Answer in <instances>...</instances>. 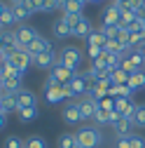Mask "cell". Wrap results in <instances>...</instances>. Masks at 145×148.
<instances>
[{
  "mask_svg": "<svg viewBox=\"0 0 145 148\" xmlns=\"http://www.w3.org/2000/svg\"><path fill=\"white\" fill-rule=\"evenodd\" d=\"M5 10H7V3H3V0H0V14H3Z\"/></svg>",
  "mask_w": 145,
  "mask_h": 148,
  "instance_id": "obj_37",
  "label": "cell"
},
{
  "mask_svg": "<svg viewBox=\"0 0 145 148\" xmlns=\"http://www.w3.org/2000/svg\"><path fill=\"white\" fill-rule=\"evenodd\" d=\"M26 148H47V141L40 134H33V136L26 139Z\"/></svg>",
  "mask_w": 145,
  "mask_h": 148,
  "instance_id": "obj_25",
  "label": "cell"
},
{
  "mask_svg": "<svg viewBox=\"0 0 145 148\" xmlns=\"http://www.w3.org/2000/svg\"><path fill=\"white\" fill-rule=\"evenodd\" d=\"M61 16H63V21H66L70 28H75V26L82 21V16H84V14H70V12H63Z\"/></svg>",
  "mask_w": 145,
  "mask_h": 148,
  "instance_id": "obj_27",
  "label": "cell"
},
{
  "mask_svg": "<svg viewBox=\"0 0 145 148\" xmlns=\"http://www.w3.org/2000/svg\"><path fill=\"white\" fill-rule=\"evenodd\" d=\"M3 148H26V139L12 134V136H7V139L3 141Z\"/></svg>",
  "mask_w": 145,
  "mask_h": 148,
  "instance_id": "obj_23",
  "label": "cell"
},
{
  "mask_svg": "<svg viewBox=\"0 0 145 148\" xmlns=\"http://www.w3.org/2000/svg\"><path fill=\"white\" fill-rule=\"evenodd\" d=\"M14 33H16V42H19V49H26L35 38H38V28L35 26H28V24H19L14 28Z\"/></svg>",
  "mask_w": 145,
  "mask_h": 148,
  "instance_id": "obj_4",
  "label": "cell"
},
{
  "mask_svg": "<svg viewBox=\"0 0 145 148\" xmlns=\"http://www.w3.org/2000/svg\"><path fill=\"white\" fill-rule=\"evenodd\" d=\"M112 129H115L117 136H131V134H133V120H131V118H122Z\"/></svg>",
  "mask_w": 145,
  "mask_h": 148,
  "instance_id": "obj_17",
  "label": "cell"
},
{
  "mask_svg": "<svg viewBox=\"0 0 145 148\" xmlns=\"http://www.w3.org/2000/svg\"><path fill=\"white\" fill-rule=\"evenodd\" d=\"M75 136H77V143H80L82 148H98V146L103 143L101 129L94 127V125H84V127H80L77 132H75Z\"/></svg>",
  "mask_w": 145,
  "mask_h": 148,
  "instance_id": "obj_1",
  "label": "cell"
},
{
  "mask_svg": "<svg viewBox=\"0 0 145 148\" xmlns=\"http://www.w3.org/2000/svg\"><path fill=\"white\" fill-rule=\"evenodd\" d=\"M47 49H51V42L45 38V35H38V38H35L28 47H26V52L30 54V57L35 59V57H38V54H42V52H47Z\"/></svg>",
  "mask_w": 145,
  "mask_h": 148,
  "instance_id": "obj_11",
  "label": "cell"
},
{
  "mask_svg": "<svg viewBox=\"0 0 145 148\" xmlns=\"http://www.w3.org/2000/svg\"><path fill=\"white\" fill-rule=\"evenodd\" d=\"M0 87H3V75H0Z\"/></svg>",
  "mask_w": 145,
  "mask_h": 148,
  "instance_id": "obj_41",
  "label": "cell"
},
{
  "mask_svg": "<svg viewBox=\"0 0 145 148\" xmlns=\"http://www.w3.org/2000/svg\"><path fill=\"white\" fill-rule=\"evenodd\" d=\"M129 141H131V148H145V136L143 134H131Z\"/></svg>",
  "mask_w": 145,
  "mask_h": 148,
  "instance_id": "obj_29",
  "label": "cell"
},
{
  "mask_svg": "<svg viewBox=\"0 0 145 148\" xmlns=\"http://www.w3.org/2000/svg\"><path fill=\"white\" fill-rule=\"evenodd\" d=\"M16 106L19 108H28V106H38V97H35V92L21 87L16 92Z\"/></svg>",
  "mask_w": 145,
  "mask_h": 148,
  "instance_id": "obj_12",
  "label": "cell"
},
{
  "mask_svg": "<svg viewBox=\"0 0 145 148\" xmlns=\"http://www.w3.org/2000/svg\"><path fill=\"white\" fill-rule=\"evenodd\" d=\"M16 115H19V120H21V122H33L35 118L40 115V108H38V106H28V108H19V110H16Z\"/></svg>",
  "mask_w": 145,
  "mask_h": 148,
  "instance_id": "obj_20",
  "label": "cell"
},
{
  "mask_svg": "<svg viewBox=\"0 0 145 148\" xmlns=\"http://www.w3.org/2000/svg\"><path fill=\"white\" fill-rule=\"evenodd\" d=\"M110 82L112 85H126V82H129V73H126L124 68H115L110 73Z\"/></svg>",
  "mask_w": 145,
  "mask_h": 148,
  "instance_id": "obj_22",
  "label": "cell"
},
{
  "mask_svg": "<svg viewBox=\"0 0 145 148\" xmlns=\"http://www.w3.org/2000/svg\"><path fill=\"white\" fill-rule=\"evenodd\" d=\"M75 3H80V5H82V7H84V5H87V3H89V0H75Z\"/></svg>",
  "mask_w": 145,
  "mask_h": 148,
  "instance_id": "obj_39",
  "label": "cell"
},
{
  "mask_svg": "<svg viewBox=\"0 0 145 148\" xmlns=\"http://www.w3.org/2000/svg\"><path fill=\"white\" fill-rule=\"evenodd\" d=\"M91 33H94V26H91V21H89L87 16H82V21L72 28V35H75V38H82V40H87Z\"/></svg>",
  "mask_w": 145,
  "mask_h": 148,
  "instance_id": "obj_16",
  "label": "cell"
},
{
  "mask_svg": "<svg viewBox=\"0 0 145 148\" xmlns=\"http://www.w3.org/2000/svg\"><path fill=\"white\" fill-rule=\"evenodd\" d=\"M24 3H26V5L33 10V14H35V12H42V5H40V0H24Z\"/></svg>",
  "mask_w": 145,
  "mask_h": 148,
  "instance_id": "obj_34",
  "label": "cell"
},
{
  "mask_svg": "<svg viewBox=\"0 0 145 148\" xmlns=\"http://www.w3.org/2000/svg\"><path fill=\"white\" fill-rule=\"evenodd\" d=\"M56 64H59V52L54 49V47L47 49V52H42V54H38V57L33 59V66L40 68V71H51Z\"/></svg>",
  "mask_w": 145,
  "mask_h": 148,
  "instance_id": "obj_5",
  "label": "cell"
},
{
  "mask_svg": "<svg viewBox=\"0 0 145 148\" xmlns=\"http://www.w3.org/2000/svg\"><path fill=\"white\" fill-rule=\"evenodd\" d=\"M112 3H117V0H112Z\"/></svg>",
  "mask_w": 145,
  "mask_h": 148,
  "instance_id": "obj_43",
  "label": "cell"
},
{
  "mask_svg": "<svg viewBox=\"0 0 145 148\" xmlns=\"http://www.w3.org/2000/svg\"><path fill=\"white\" fill-rule=\"evenodd\" d=\"M9 64L12 66H16V68H19V71H28V66L33 64V57H30V54L26 52V49H16L14 54H12V57H9Z\"/></svg>",
  "mask_w": 145,
  "mask_h": 148,
  "instance_id": "obj_7",
  "label": "cell"
},
{
  "mask_svg": "<svg viewBox=\"0 0 145 148\" xmlns=\"http://www.w3.org/2000/svg\"><path fill=\"white\" fill-rule=\"evenodd\" d=\"M133 127H143L145 129V106H140V103H138L136 113H133Z\"/></svg>",
  "mask_w": 145,
  "mask_h": 148,
  "instance_id": "obj_26",
  "label": "cell"
},
{
  "mask_svg": "<svg viewBox=\"0 0 145 148\" xmlns=\"http://www.w3.org/2000/svg\"><path fill=\"white\" fill-rule=\"evenodd\" d=\"M115 148H131V141H129V136H117V141H115Z\"/></svg>",
  "mask_w": 145,
  "mask_h": 148,
  "instance_id": "obj_33",
  "label": "cell"
},
{
  "mask_svg": "<svg viewBox=\"0 0 145 148\" xmlns=\"http://www.w3.org/2000/svg\"><path fill=\"white\" fill-rule=\"evenodd\" d=\"M101 54H103V49H101V47H87V57L91 59V61H96Z\"/></svg>",
  "mask_w": 145,
  "mask_h": 148,
  "instance_id": "obj_30",
  "label": "cell"
},
{
  "mask_svg": "<svg viewBox=\"0 0 145 148\" xmlns=\"http://www.w3.org/2000/svg\"><path fill=\"white\" fill-rule=\"evenodd\" d=\"M105 42H108V38L103 35L101 28H94V33L87 38V47H101V49H105Z\"/></svg>",
  "mask_w": 145,
  "mask_h": 148,
  "instance_id": "obj_19",
  "label": "cell"
},
{
  "mask_svg": "<svg viewBox=\"0 0 145 148\" xmlns=\"http://www.w3.org/2000/svg\"><path fill=\"white\" fill-rule=\"evenodd\" d=\"M5 125H7V115H5V113H0V129H3Z\"/></svg>",
  "mask_w": 145,
  "mask_h": 148,
  "instance_id": "obj_35",
  "label": "cell"
},
{
  "mask_svg": "<svg viewBox=\"0 0 145 148\" xmlns=\"http://www.w3.org/2000/svg\"><path fill=\"white\" fill-rule=\"evenodd\" d=\"M89 3H103V0H89Z\"/></svg>",
  "mask_w": 145,
  "mask_h": 148,
  "instance_id": "obj_40",
  "label": "cell"
},
{
  "mask_svg": "<svg viewBox=\"0 0 145 148\" xmlns=\"http://www.w3.org/2000/svg\"><path fill=\"white\" fill-rule=\"evenodd\" d=\"M136 108H138V103L133 99H115V110H117L122 118H131L133 120Z\"/></svg>",
  "mask_w": 145,
  "mask_h": 148,
  "instance_id": "obj_8",
  "label": "cell"
},
{
  "mask_svg": "<svg viewBox=\"0 0 145 148\" xmlns=\"http://www.w3.org/2000/svg\"><path fill=\"white\" fill-rule=\"evenodd\" d=\"M63 122H68V125H80V122H82V115H80L77 103H66V106H63Z\"/></svg>",
  "mask_w": 145,
  "mask_h": 148,
  "instance_id": "obj_14",
  "label": "cell"
},
{
  "mask_svg": "<svg viewBox=\"0 0 145 148\" xmlns=\"http://www.w3.org/2000/svg\"><path fill=\"white\" fill-rule=\"evenodd\" d=\"M40 5H42V12H54V10H59V7H56V0H40Z\"/></svg>",
  "mask_w": 145,
  "mask_h": 148,
  "instance_id": "obj_31",
  "label": "cell"
},
{
  "mask_svg": "<svg viewBox=\"0 0 145 148\" xmlns=\"http://www.w3.org/2000/svg\"><path fill=\"white\" fill-rule=\"evenodd\" d=\"M5 64V54H3V49H0V66Z\"/></svg>",
  "mask_w": 145,
  "mask_h": 148,
  "instance_id": "obj_38",
  "label": "cell"
},
{
  "mask_svg": "<svg viewBox=\"0 0 145 148\" xmlns=\"http://www.w3.org/2000/svg\"><path fill=\"white\" fill-rule=\"evenodd\" d=\"M136 52H138V54H140V57H143V61H145V45H140V47H138V49H136Z\"/></svg>",
  "mask_w": 145,
  "mask_h": 148,
  "instance_id": "obj_36",
  "label": "cell"
},
{
  "mask_svg": "<svg viewBox=\"0 0 145 148\" xmlns=\"http://www.w3.org/2000/svg\"><path fill=\"white\" fill-rule=\"evenodd\" d=\"M9 7H12V12H14L16 24H26V19H30V14H33V10H30L26 3H16V5H9Z\"/></svg>",
  "mask_w": 145,
  "mask_h": 148,
  "instance_id": "obj_15",
  "label": "cell"
},
{
  "mask_svg": "<svg viewBox=\"0 0 145 148\" xmlns=\"http://www.w3.org/2000/svg\"><path fill=\"white\" fill-rule=\"evenodd\" d=\"M0 24H3V28H9L12 24H16V19H14V12H12V7L7 5V10L0 14Z\"/></svg>",
  "mask_w": 145,
  "mask_h": 148,
  "instance_id": "obj_24",
  "label": "cell"
},
{
  "mask_svg": "<svg viewBox=\"0 0 145 148\" xmlns=\"http://www.w3.org/2000/svg\"><path fill=\"white\" fill-rule=\"evenodd\" d=\"M51 35H54L56 40H66V38H70V35H72V28L63 21V16L54 19V24H51Z\"/></svg>",
  "mask_w": 145,
  "mask_h": 148,
  "instance_id": "obj_10",
  "label": "cell"
},
{
  "mask_svg": "<svg viewBox=\"0 0 145 148\" xmlns=\"http://www.w3.org/2000/svg\"><path fill=\"white\" fill-rule=\"evenodd\" d=\"M77 75V71H72L63 64H56L51 71H49V75H47V82H54V85H68L72 78Z\"/></svg>",
  "mask_w": 145,
  "mask_h": 148,
  "instance_id": "obj_3",
  "label": "cell"
},
{
  "mask_svg": "<svg viewBox=\"0 0 145 148\" xmlns=\"http://www.w3.org/2000/svg\"><path fill=\"white\" fill-rule=\"evenodd\" d=\"M75 148H82V146H80V143H77V146H75Z\"/></svg>",
  "mask_w": 145,
  "mask_h": 148,
  "instance_id": "obj_42",
  "label": "cell"
},
{
  "mask_svg": "<svg viewBox=\"0 0 145 148\" xmlns=\"http://www.w3.org/2000/svg\"><path fill=\"white\" fill-rule=\"evenodd\" d=\"M101 21H103V26H119V7L117 5L105 7L101 14Z\"/></svg>",
  "mask_w": 145,
  "mask_h": 148,
  "instance_id": "obj_13",
  "label": "cell"
},
{
  "mask_svg": "<svg viewBox=\"0 0 145 148\" xmlns=\"http://www.w3.org/2000/svg\"><path fill=\"white\" fill-rule=\"evenodd\" d=\"M98 108H101V110H105V113H112V110H115V99H112V97L101 99V101H98Z\"/></svg>",
  "mask_w": 145,
  "mask_h": 148,
  "instance_id": "obj_28",
  "label": "cell"
},
{
  "mask_svg": "<svg viewBox=\"0 0 145 148\" xmlns=\"http://www.w3.org/2000/svg\"><path fill=\"white\" fill-rule=\"evenodd\" d=\"M42 94H45L47 103H61L66 99L63 85H54V82H47V80H45V87H42Z\"/></svg>",
  "mask_w": 145,
  "mask_h": 148,
  "instance_id": "obj_6",
  "label": "cell"
},
{
  "mask_svg": "<svg viewBox=\"0 0 145 148\" xmlns=\"http://www.w3.org/2000/svg\"><path fill=\"white\" fill-rule=\"evenodd\" d=\"M101 31H103V35H105L108 40H110V38H115V35H117V26H103V24H101Z\"/></svg>",
  "mask_w": 145,
  "mask_h": 148,
  "instance_id": "obj_32",
  "label": "cell"
},
{
  "mask_svg": "<svg viewBox=\"0 0 145 148\" xmlns=\"http://www.w3.org/2000/svg\"><path fill=\"white\" fill-rule=\"evenodd\" d=\"M82 61H84V52H82V47H77V45H66V47L59 52V64H63V66H68V68H72V71H77V68L82 66Z\"/></svg>",
  "mask_w": 145,
  "mask_h": 148,
  "instance_id": "obj_2",
  "label": "cell"
},
{
  "mask_svg": "<svg viewBox=\"0 0 145 148\" xmlns=\"http://www.w3.org/2000/svg\"><path fill=\"white\" fill-rule=\"evenodd\" d=\"M126 85H129L133 92H140V89H145V68H143V71H136V73H131V75H129V82H126Z\"/></svg>",
  "mask_w": 145,
  "mask_h": 148,
  "instance_id": "obj_18",
  "label": "cell"
},
{
  "mask_svg": "<svg viewBox=\"0 0 145 148\" xmlns=\"http://www.w3.org/2000/svg\"><path fill=\"white\" fill-rule=\"evenodd\" d=\"M75 146H77V136L72 134V132L61 134V136H59V141H56V148H75Z\"/></svg>",
  "mask_w": 145,
  "mask_h": 148,
  "instance_id": "obj_21",
  "label": "cell"
},
{
  "mask_svg": "<svg viewBox=\"0 0 145 148\" xmlns=\"http://www.w3.org/2000/svg\"><path fill=\"white\" fill-rule=\"evenodd\" d=\"M77 108H80V115H82V122L84 120H94V115H96V108H98V101H94V99H80L77 101Z\"/></svg>",
  "mask_w": 145,
  "mask_h": 148,
  "instance_id": "obj_9",
  "label": "cell"
}]
</instances>
